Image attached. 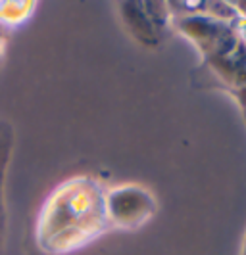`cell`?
<instances>
[{
    "mask_svg": "<svg viewBox=\"0 0 246 255\" xmlns=\"http://www.w3.org/2000/svg\"><path fill=\"white\" fill-rule=\"evenodd\" d=\"M154 205L148 192L141 188H119L108 196V213L121 227H135L152 213Z\"/></svg>",
    "mask_w": 246,
    "mask_h": 255,
    "instance_id": "1",
    "label": "cell"
},
{
    "mask_svg": "<svg viewBox=\"0 0 246 255\" xmlns=\"http://www.w3.org/2000/svg\"><path fill=\"white\" fill-rule=\"evenodd\" d=\"M127 12H123L127 23L133 29V35L139 38H143V42L146 44H154L156 42V35L154 29H152V21L150 17L146 15V12L141 10V4H125Z\"/></svg>",
    "mask_w": 246,
    "mask_h": 255,
    "instance_id": "2",
    "label": "cell"
},
{
    "mask_svg": "<svg viewBox=\"0 0 246 255\" xmlns=\"http://www.w3.org/2000/svg\"><path fill=\"white\" fill-rule=\"evenodd\" d=\"M2 127V125H0ZM6 155H8V142H6V128L0 132V167L4 165L6 161Z\"/></svg>",
    "mask_w": 246,
    "mask_h": 255,
    "instance_id": "3",
    "label": "cell"
}]
</instances>
